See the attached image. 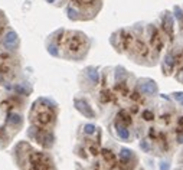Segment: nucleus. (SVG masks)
<instances>
[{
  "mask_svg": "<svg viewBox=\"0 0 183 170\" xmlns=\"http://www.w3.org/2000/svg\"><path fill=\"white\" fill-rule=\"evenodd\" d=\"M29 167L27 170H49L51 167V160L48 159V156H45L43 153H36L33 151L29 156Z\"/></svg>",
  "mask_w": 183,
  "mask_h": 170,
  "instance_id": "1",
  "label": "nucleus"
},
{
  "mask_svg": "<svg viewBox=\"0 0 183 170\" xmlns=\"http://www.w3.org/2000/svg\"><path fill=\"white\" fill-rule=\"evenodd\" d=\"M84 42H85V36L81 33H74L68 39V49L72 52H79L84 48Z\"/></svg>",
  "mask_w": 183,
  "mask_h": 170,
  "instance_id": "2",
  "label": "nucleus"
},
{
  "mask_svg": "<svg viewBox=\"0 0 183 170\" xmlns=\"http://www.w3.org/2000/svg\"><path fill=\"white\" fill-rule=\"evenodd\" d=\"M74 104H75V108L81 114H84V117H88V118L95 117V113H94V110L91 108L90 104L87 101H84V100H75Z\"/></svg>",
  "mask_w": 183,
  "mask_h": 170,
  "instance_id": "3",
  "label": "nucleus"
},
{
  "mask_svg": "<svg viewBox=\"0 0 183 170\" xmlns=\"http://www.w3.org/2000/svg\"><path fill=\"white\" fill-rule=\"evenodd\" d=\"M36 121L39 123L41 125H48L51 123L55 121V114H52L49 110H43V111H39L36 115Z\"/></svg>",
  "mask_w": 183,
  "mask_h": 170,
  "instance_id": "4",
  "label": "nucleus"
},
{
  "mask_svg": "<svg viewBox=\"0 0 183 170\" xmlns=\"http://www.w3.org/2000/svg\"><path fill=\"white\" fill-rule=\"evenodd\" d=\"M16 45H17V35H16L15 30H9L3 38V46L12 51V49H15Z\"/></svg>",
  "mask_w": 183,
  "mask_h": 170,
  "instance_id": "5",
  "label": "nucleus"
},
{
  "mask_svg": "<svg viewBox=\"0 0 183 170\" xmlns=\"http://www.w3.org/2000/svg\"><path fill=\"white\" fill-rule=\"evenodd\" d=\"M102 153V157H104V162L108 164L110 167H114L116 164H118L117 163V157H116V154L112 153V151H110V150H107V148H104V150L101 151Z\"/></svg>",
  "mask_w": 183,
  "mask_h": 170,
  "instance_id": "6",
  "label": "nucleus"
},
{
  "mask_svg": "<svg viewBox=\"0 0 183 170\" xmlns=\"http://www.w3.org/2000/svg\"><path fill=\"white\" fill-rule=\"evenodd\" d=\"M140 91L144 92V94L153 95V94H156L157 87L154 82H146V84H141V85H140Z\"/></svg>",
  "mask_w": 183,
  "mask_h": 170,
  "instance_id": "7",
  "label": "nucleus"
},
{
  "mask_svg": "<svg viewBox=\"0 0 183 170\" xmlns=\"http://www.w3.org/2000/svg\"><path fill=\"white\" fill-rule=\"evenodd\" d=\"M116 130H117V134H118L123 140H128V137H130V133H128V130L126 129V125H121L117 121L116 123Z\"/></svg>",
  "mask_w": 183,
  "mask_h": 170,
  "instance_id": "8",
  "label": "nucleus"
},
{
  "mask_svg": "<svg viewBox=\"0 0 183 170\" xmlns=\"http://www.w3.org/2000/svg\"><path fill=\"white\" fill-rule=\"evenodd\" d=\"M151 43L154 45V48H156L157 51H160L161 41H160V36H159V33H157V30L154 29V27H151Z\"/></svg>",
  "mask_w": 183,
  "mask_h": 170,
  "instance_id": "9",
  "label": "nucleus"
},
{
  "mask_svg": "<svg viewBox=\"0 0 183 170\" xmlns=\"http://www.w3.org/2000/svg\"><path fill=\"white\" fill-rule=\"evenodd\" d=\"M163 27H165V30L169 35L173 33V20L169 15H166L165 17H163Z\"/></svg>",
  "mask_w": 183,
  "mask_h": 170,
  "instance_id": "10",
  "label": "nucleus"
},
{
  "mask_svg": "<svg viewBox=\"0 0 183 170\" xmlns=\"http://www.w3.org/2000/svg\"><path fill=\"white\" fill-rule=\"evenodd\" d=\"M6 123L10 125H20L22 124V117H20L19 114H10L9 118L6 120Z\"/></svg>",
  "mask_w": 183,
  "mask_h": 170,
  "instance_id": "11",
  "label": "nucleus"
},
{
  "mask_svg": "<svg viewBox=\"0 0 183 170\" xmlns=\"http://www.w3.org/2000/svg\"><path fill=\"white\" fill-rule=\"evenodd\" d=\"M87 75H88V78L91 80V82H92V84H98V81H100V76H98V72L95 71L94 68H88Z\"/></svg>",
  "mask_w": 183,
  "mask_h": 170,
  "instance_id": "12",
  "label": "nucleus"
},
{
  "mask_svg": "<svg viewBox=\"0 0 183 170\" xmlns=\"http://www.w3.org/2000/svg\"><path fill=\"white\" fill-rule=\"evenodd\" d=\"M133 151L128 150V148H123L120 151V160H128V159H133Z\"/></svg>",
  "mask_w": 183,
  "mask_h": 170,
  "instance_id": "13",
  "label": "nucleus"
},
{
  "mask_svg": "<svg viewBox=\"0 0 183 170\" xmlns=\"http://www.w3.org/2000/svg\"><path fill=\"white\" fill-rule=\"evenodd\" d=\"M117 118H120V121H123L124 125L131 124V118H130V115H128L126 111H120V114H118V117Z\"/></svg>",
  "mask_w": 183,
  "mask_h": 170,
  "instance_id": "14",
  "label": "nucleus"
},
{
  "mask_svg": "<svg viewBox=\"0 0 183 170\" xmlns=\"http://www.w3.org/2000/svg\"><path fill=\"white\" fill-rule=\"evenodd\" d=\"M84 131H85L87 134H92V133L95 131V125H92V124L84 125Z\"/></svg>",
  "mask_w": 183,
  "mask_h": 170,
  "instance_id": "15",
  "label": "nucleus"
},
{
  "mask_svg": "<svg viewBox=\"0 0 183 170\" xmlns=\"http://www.w3.org/2000/svg\"><path fill=\"white\" fill-rule=\"evenodd\" d=\"M143 118H144L146 121H151L154 118V115H153L151 111H144V113H143Z\"/></svg>",
  "mask_w": 183,
  "mask_h": 170,
  "instance_id": "16",
  "label": "nucleus"
},
{
  "mask_svg": "<svg viewBox=\"0 0 183 170\" xmlns=\"http://www.w3.org/2000/svg\"><path fill=\"white\" fill-rule=\"evenodd\" d=\"M15 91H16V92H19V94H22V95H26L27 92H30V91H26V88L20 87V85H16V87H15Z\"/></svg>",
  "mask_w": 183,
  "mask_h": 170,
  "instance_id": "17",
  "label": "nucleus"
},
{
  "mask_svg": "<svg viewBox=\"0 0 183 170\" xmlns=\"http://www.w3.org/2000/svg\"><path fill=\"white\" fill-rule=\"evenodd\" d=\"M48 51H49V53H51V55H53V56H58V55H59V53H58V51H56V46L55 45H49Z\"/></svg>",
  "mask_w": 183,
  "mask_h": 170,
  "instance_id": "18",
  "label": "nucleus"
},
{
  "mask_svg": "<svg viewBox=\"0 0 183 170\" xmlns=\"http://www.w3.org/2000/svg\"><path fill=\"white\" fill-rule=\"evenodd\" d=\"M68 15H69L71 19H77V12H75L72 7H68Z\"/></svg>",
  "mask_w": 183,
  "mask_h": 170,
  "instance_id": "19",
  "label": "nucleus"
},
{
  "mask_svg": "<svg viewBox=\"0 0 183 170\" xmlns=\"http://www.w3.org/2000/svg\"><path fill=\"white\" fill-rule=\"evenodd\" d=\"M175 98L179 102H182V104H183V94H182V92H177V94H175Z\"/></svg>",
  "mask_w": 183,
  "mask_h": 170,
  "instance_id": "20",
  "label": "nucleus"
},
{
  "mask_svg": "<svg viewBox=\"0 0 183 170\" xmlns=\"http://www.w3.org/2000/svg\"><path fill=\"white\" fill-rule=\"evenodd\" d=\"M175 12L177 13V17H179V19H183V15H182V12H180V9H179V7H176V9H175Z\"/></svg>",
  "mask_w": 183,
  "mask_h": 170,
  "instance_id": "21",
  "label": "nucleus"
},
{
  "mask_svg": "<svg viewBox=\"0 0 183 170\" xmlns=\"http://www.w3.org/2000/svg\"><path fill=\"white\" fill-rule=\"evenodd\" d=\"M160 169H161V170H167V169H169V164H167V163H161Z\"/></svg>",
  "mask_w": 183,
  "mask_h": 170,
  "instance_id": "22",
  "label": "nucleus"
},
{
  "mask_svg": "<svg viewBox=\"0 0 183 170\" xmlns=\"http://www.w3.org/2000/svg\"><path fill=\"white\" fill-rule=\"evenodd\" d=\"M141 147L144 148V150H149V146H147L146 143H141Z\"/></svg>",
  "mask_w": 183,
  "mask_h": 170,
  "instance_id": "23",
  "label": "nucleus"
},
{
  "mask_svg": "<svg viewBox=\"0 0 183 170\" xmlns=\"http://www.w3.org/2000/svg\"><path fill=\"white\" fill-rule=\"evenodd\" d=\"M0 84H3V72L0 71Z\"/></svg>",
  "mask_w": 183,
  "mask_h": 170,
  "instance_id": "24",
  "label": "nucleus"
},
{
  "mask_svg": "<svg viewBox=\"0 0 183 170\" xmlns=\"http://www.w3.org/2000/svg\"><path fill=\"white\" fill-rule=\"evenodd\" d=\"M179 124H183V117H182V118H180V120H179Z\"/></svg>",
  "mask_w": 183,
  "mask_h": 170,
  "instance_id": "25",
  "label": "nucleus"
},
{
  "mask_svg": "<svg viewBox=\"0 0 183 170\" xmlns=\"http://www.w3.org/2000/svg\"><path fill=\"white\" fill-rule=\"evenodd\" d=\"M46 2H48V3H53V2H55V0H46Z\"/></svg>",
  "mask_w": 183,
  "mask_h": 170,
  "instance_id": "26",
  "label": "nucleus"
}]
</instances>
